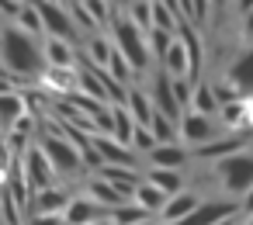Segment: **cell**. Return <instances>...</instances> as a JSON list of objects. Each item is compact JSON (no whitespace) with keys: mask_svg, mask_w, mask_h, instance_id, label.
I'll return each instance as SVG.
<instances>
[{"mask_svg":"<svg viewBox=\"0 0 253 225\" xmlns=\"http://www.w3.org/2000/svg\"><path fill=\"white\" fill-rule=\"evenodd\" d=\"M108 73H111V76H115V80H118V83L125 87V83L132 80V73H135V70H132V66L125 63V56H122V52L115 49V56H111V63H108Z\"/></svg>","mask_w":253,"mask_h":225,"instance_id":"cell-34","label":"cell"},{"mask_svg":"<svg viewBox=\"0 0 253 225\" xmlns=\"http://www.w3.org/2000/svg\"><path fill=\"white\" fill-rule=\"evenodd\" d=\"M0 94H14V87H11V76L0 70Z\"/></svg>","mask_w":253,"mask_h":225,"instance_id":"cell-40","label":"cell"},{"mask_svg":"<svg viewBox=\"0 0 253 225\" xmlns=\"http://www.w3.org/2000/svg\"><path fill=\"white\" fill-rule=\"evenodd\" d=\"M222 225H239V218H229V222H222Z\"/></svg>","mask_w":253,"mask_h":225,"instance_id":"cell-43","label":"cell"},{"mask_svg":"<svg viewBox=\"0 0 253 225\" xmlns=\"http://www.w3.org/2000/svg\"><path fill=\"white\" fill-rule=\"evenodd\" d=\"M236 204L232 201H201L198 204V211L191 215V218H184L180 225H222V222H229V218H236Z\"/></svg>","mask_w":253,"mask_h":225,"instance_id":"cell-10","label":"cell"},{"mask_svg":"<svg viewBox=\"0 0 253 225\" xmlns=\"http://www.w3.org/2000/svg\"><path fill=\"white\" fill-rule=\"evenodd\" d=\"M39 149L45 152V159L52 163L56 177H73L84 170V159H80V149L63 135V132H45L39 139Z\"/></svg>","mask_w":253,"mask_h":225,"instance_id":"cell-3","label":"cell"},{"mask_svg":"<svg viewBox=\"0 0 253 225\" xmlns=\"http://www.w3.org/2000/svg\"><path fill=\"white\" fill-rule=\"evenodd\" d=\"M21 159V170H25V184H28V190H49V187H56V170H52V163L45 159V152L39 149V146H32L25 156H18Z\"/></svg>","mask_w":253,"mask_h":225,"instance_id":"cell-5","label":"cell"},{"mask_svg":"<svg viewBox=\"0 0 253 225\" xmlns=\"http://www.w3.org/2000/svg\"><path fill=\"white\" fill-rule=\"evenodd\" d=\"M146 184H153V187L163 190L167 197H173V194L184 190V177H180V170H149V173H146Z\"/></svg>","mask_w":253,"mask_h":225,"instance_id":"cell-22","label":"cell"},{"mask_svg":"<svg viewBox=\"0 0 253 225\" xmlns=\"http://www.w3.org/2000/svg\"><path fill=\"white\" fill-rule=\"evenodd\" d=\"M25 225H66L63 215H28Z\"/></svg>","mask_w":253,"mask_h":225,"instance_id":"cell-39","label":"cell"},{"mask_svg":"<svg viewBox=\"0 0 253 225\" xmlns=\"http://www.w3.org/2000/svg\"><path fill=\"white\" fill-rule=\"evenodd\" d=\"M146 42H149V56L163 63L167 52H170V45L177 42V35H170V32H156V28H153V32H146Z\"/></svg>","mask_w":253,"mask_h":225,"instance_id":"cell-29","label":"cell"},{"mask_svg":"<svg viewBox=\"0 0 253 225\" xmlns=\"http://www.w3.org/2000/svg\"><path fill=\"white\" fill-rule=\"evenodd\" d=\"M90 142H94V149L101 152L104 166H132V163H135V152H132L128 146H122L118 139H111V135H90Z\"/></svg>","mask_w":253,"mask_h":225,"instance_id":"cell-12","label":"cell"},{"mask_svg":"<svg viewBox=\"0 0 253 225\" xmlns=\"http://www.w3.org/2000/svg\"><path fill=\"white\" fill-rule=\"evenodd\" d=\"M156 149V139H153V132L149 128H142V125H135V135H132V152H153Z\"/></svg>","mask_w":253,"mask_h":225,"instance_id":"cell-37","label":"cell"},{"mask_svg":"<svg viewBox=\"0 0 253 225\" xmlns=\"http://www.w3.org/2000/svg\"><path fill=\"white\" fill-rule=\"evenodd\" d=\"M66 11H70V18H73L77 28H84V32H94L97 28L94 18H90V11H87V4H66Z\"/></svg>","mask_w":253,"mask_h":225,"instance_id":"cell-35","label":"cell"},{"mask_svg":"<svg viewBox=\"0 0 253 225\" xmlns=\"http://www.w3.org/2000/svg\"><path fill=\"white\" fill-rule=\"evenodd\" d=\"M108 222L111 225H146L149 222V211H142L139 204H122V208H115L111 215H108Z\"/></svg>","mask_w":253,"mask_h":225,"instance_id":"cell-26","label":"cell"},{"mask_svg":"<svg viewBox=\"0 0 253 225\" xmlns=\"http://www.w3.org/2000/svg\"><path fill=\"white\" fill-rule=\"evenodd\" d=\"M87 52H90V66H101V70H108V63H111V56H115V45H111L104 35H94Z\"/></svg>","mask_w":253,"mask_h":225,"instance_id":"cell-30","label":"cell"},{"mask_svg":"<svg viewBox=\"0 0 253 225\" xmlns=\"http://www.w3.org/2000/svg\"><path fill=\"white\" fill-rule=\"evenodd\" d=\"M246 225H253V215H250V218H246Z\"/></svg>","mask_w":253,"mask_h":225,"instance_id":"cell-44","label":"cell"},{"mask_svg":"<svg viewBox=\"0 0 253 225\" xmlns=\"http://www.w3.org/2000/svg\"><path fill=\"white\" fill-rule=\"evenodd\" d=\"M229 87H232L243 101L253 97V49L243 52V56L229 66Z\"/></svg>","mask_w":253,"mask_h":225,"instance_id":"cell-14","label":"cell"},{"mask_svg":"<svg viewBox=\"0 0 253 225\" xmlns=\"http://www.w3.org/2000/svg\"><path fill=\"white\" fill-rule=\"evenodd\" d=\"M73 59H77V52L70 42H59V38L45 42V66L49 70H73Z\"/></svg>","mask_w":253,"mask_h":225,"instance_id":"cell-20","label":"cell"},{"mask_svg":"<svg viewBox=\"0 0 253 225\" xmlns=\"http://www.w3.org/2000/svg\"><path fill=\"white\" fill-rule=\"evenodd\" d=\"M87 190H90L87 197H90V201H97V204H101V208H108V211H115V208L128 204V201H125V197H122V194H118V190H115L108 180H101V177H94Z\"/></svg>","mask_w":253,"mask_h":225,"instance_id":"cell-21","label":"cell"},{"mask_svg":"<svg viewBox=\"0 0 253 225\" xmlns=\"http://www.w3.org/2000/svg\"><path fill=\"white\" fill-rule=\"evenodd\" d=\"M191 111H198V114H205V118H215V114H218V97H215V90H211L208 83H198V87H194Z\"/></svg>","mask_w":253,"mask_h":225,"instance_id":"cell-25","label":"cell"},{"mask_svg":"<svg viewBox=\"0 0 253 225\" xmlns=\"http://www.w3.org/2000/svg\"><path fill=\"white\" fill-rule=\"evenodd\" d=\"M125 111H128L132 121L142 125V128H149V121H153V114H156L153 101H149L142 90H128V94H125Z\"/></svg>","mask_w":253,"mask_h":225,"instance_id":"cell-19","label":"cell"},{"mask_svg":"<svg viewBox=\"0 0 253 225\" xmlns=\"http://www.w3.org/2000/svg\"><path fill=\"white\" fill-rule=\"evenodd\" d=\"M101 180H108V184L128 201V197L135 194V187H139L146 177H139L135 166H104V170H101Z\"/></svg>","mask_w":253,"mask_h":225,"instance_id":"cell-15","label":"cell"},{"mask_svg":"<svg viewBox=\"0 0 253 225\" xmlns=\"http://www.w3.org/2000/svg\"><path fill=\"white\" fill-rule=\"evenodd\" d=\"M167 201H170V197H167L163 190H156L153 184H146V180H142V184L135 187V194H132V204H139V208L149 211V215H153V211H163Z\"/></svg>","mask_w":253,"mask_h":225,"instance_id":"cell-23","label":"cell"},{"mask_svg":"<svg viewBox=\"0 0 253 225\" xmlns=\"http://www.w3.org/2000/svg\"><path fill=\"white\" fill-rule=\"evenodd\" d=\"M0 70H4L11 80L42 76L49 70L45 66V49L39 45V38H32L18 25H7L0 32Z\"/></svg>","mask_w":253,"mask_h":225,"instance_id":"cell-1","label":"cell"},{"mask_svg":"<svg viewBox=\"0 0 253 225\" xmlns=\"http://www.w3.org/2000/svg\"><path fill=\"white\" fill-rule=\"evenodd\" d=\"M236 152H243V135H222V139H215V142H208V146H198V149H191V156H198V159H225V156H236Z\"/></svg>","mask_w":253,"mask_h":225,"instance_id":"cell-16","label":"cell"},{"mask_svg":"<svg viewBox=\"0 0 253 225\" xmlns=\"http://www.w3.org/2000/svg\"><path fill=\"white\" fill-rule=\"evenodd\" d=\"M111 139H118L122 146H132V135H135V121H132V114L125 111V104L122 108H111Z\"/></svg>","mask_w":253,"mask_h":225,"instance_id":"cell-24","label":"cell"},{"mask_svg":"<svg viewBox=\"0 0 253 225\" xmlns=\"http://www.w3.org/2000/svg\"><path fill=\"white\" fill-rule=\"evenodd\" d=\"M153 28L177 35V4H153Z\"/></svg>","mask_w":253,"mask_h":225,"instance_id":"cell-27","label":"cell"},{"mask_svg":"<svg viewBox=\"0 0 253 225\" xmlns=\"http://www.w3.org/2000/svg\"><path fill=\"white\" fill-rule=\"evenodd\" d=\"M97 225H111V222H97Z\"/></svg>","mask_w":253,"mask_h":225,"instance_id":"cell-45","label":"cell"},{"mask_svg":"<svg viewBox=\"0 0 253 225\" xmlns=\"http://www.w3.org/2000/svg\"><path fill=\"white\" fill-rule=\"evenodd\" d=\"M87 11H90L94 25H108V21H115L111 7H108V4H101V0H90V4H87Z\"/></svg>","mask_w":253,"mask_h":225,"instance_id":"cell-38","label":"cell"},{"mask_svg":"<svg viewBox=\"0 0 253 225\" xmlns=\"http://www.w3.org/2000/svg\"><path fill=\"white\" fill-rule=\"evenodd\" d=\"M39 14H42V28H45V38H59V42H70L77 38V25L66 11V4H49V0H42V4H35Z\"/></svg>","mask_w":253,"mask_h":225,"instance_id":"cell-6","label":"cell"},{"mask_svg":"<svg viewBox=\"0 0 253 225\" xmlns=\"http://www.w3.org/2000/svg\"><path fill=\"white\" fill-rule=\"evenodd\" d=\"M28 114V104H25V97L14 90V94H0V132H11L21 118Z\"/></svg>","mask_w":253,"mask_h":225,"instance_id":"cell-17","label":"cell"},{"mask_svg":"<svg viewBox=\"0 0 253 225\" xmlns=\"http://www.w3.org/2000/svg\"><path fill=\"white\" fill-rule=\"evenodd\" d=\"M111 35H115V49L125 56V63L135 70V73H142V70H149V42H146V32L128 18V14H122V18H115L111 21Z\"/></svg>","mask_w":253,"mask_h":225,"instance_id":"cell-2","label":"cell"},{"mask_svg":"<svg viewBox=\"0 0 253 225\" xmlns=\"http://www.w3.org/2000/svg\"><path fill=\"white\" fill-rule=\"evenodd\" d=\"M153 108L163 118H170V121H180L184 118V111H180V104L173 97V80L167 73H156V80H153Z\"/></svg>","mask_w":253,"mask_h":225,"instance_id":"cell-9","label":"cell"},{"mask_svg":"<svg viewBox=\"0 0 253 225\" xmlns=\"http://www.w3.org/2000/svg\"><path fill=\"white\" fill-rule=\"evenodd\" d=\"M70 194L63 190V187H49V190H39V194H32V208H28V215H63L66 208H70Z\"/></svg>","mask_w":253,"mask_h":225,"instance_id":"cell-13","label":"cell"},{"mask_svg":"<svg viewBox=\"0 0 253 225\" xmlns=\"http://www.w3.org/2000/svg\"><path fill=\"white\" fill-rule=\"evenodd\" d=\"M108 208H101L97 201H90V197H73L70 201V208L63 211V222L66 225H97V222H108Z\"/></svg>","mask_w":253,"mask_h":225,"instance_id":"cell-8","label":"cell"},{"mask_svg":"<svg viewBox=\"0 0 253 225\" xmlns=\"http://www.w3.org/2000/svg\"><path fill=\"white\" fill-rule=\"evenodd\" d=\"M246 32H250V35H253V7H250V11H246Z\"/></svg>","mask_w":253,"mask_h":225,"instance_id":"cell-42","label":"cell"},{"mask_svg":"<svg viewBox=\"0 0 253 225\" xmlns=\"http://www.w3.org/2000/svg\"><path fill=\"white\" fill-rule=\"evenodd\" d=\"M218 132H222V125H218L215 118L198 114V111H187V114L180 118V135H184V142H191L194 149H198V146H208V142H215V139H222Z\"/></svg>","mask_w":253,"mask_h":225,"instance_id":"cell-7","label":"cell"},{"mask_svg":"<svg viewBox=\"0 0 253 225\" xmlns=\"http://www.w3.org/2000/svg\"><path fill=\"white\" fill-rule=\"evenodd\" d=\"M215 170H218L222 187H225L229 194H246V190L253 187V152H250V149H243V152H236V156L218 159V163H215Z\"/></svg>","mask_w":253,"mask_h":225,"instance_id":"cell-4","label":"cell"},{"mask_svg":"<svg viewBox=\"0 0 253 225\" xmlns=\"http://www.w3.org/2000/svg\"><path fill=\"white\" fill-rule=\"evenodd\" d=\"M128 18L142 28V32H153V4H128Z\"/></svg>","mask_w":253,"mask_h":225,"instance_id":"cell-32","label":"cell"},{"mask_svg":"<svg viewBox=\"0 0 253 225\" xmlns=\"http://www.w3.org/2000/svg\"><path fill=\"white\" fill-rule=\"evenodd\" d=\"M14 163H18V156L11 152V146L0 139V190L7 187V180H11V170H14Z\"/></svg>","mask_w":253,"mask_h":225,"instance_id":"cell-33","label":"cell"},{"mask_svg":"<svg viewBox=\"0 0 253 225\" xmlns=\"http://www.w3.org/2000/svg\"><path fill=\"white\" fill-rule=\"evenodd\" d=\"M187 149L184 146H156L153 152H149V163H153V170H180L184 163H187Z\"/></svg>","mask_w":253,"mask_h":225,"instance_id":"cell-18","label":"cell"},{"mask_svg":"<svg viewBox=\"0 0 253 225\" xmlns=\"http://www.w3.org/2000/svg\"><path fill=\"white\" fill-rule=\"evenodd\" d=\"M149 132H153L156 146H173V135H177V128H173V125H170V118H163L160 111L153 114V121H149Z\"/></svg>","mask_w":253,"mask_h":225,"instance_id":"cell-31","label":"cell"},{"mask_svg":"<svg viewBox=\"0 0 253 225\" xmlns=\"http://www.w3.org/2000/svg\"><path fill=\"white\" fill-rule=\"evenodd\" d=\"M194 80H173V97H177V104H180V111L187 114V108H191V97H194Z\"/></svg>","mask_w":253,"mask_h":225,"instance_id":"cell-36","label":"cell"},{"mask_svg":"<svg viewBox=\"0 0 253 225\" xmlns=\"http://www.w3.org/2000/svg\"><path fill=\"white\" fill-rule=\"evenodd\" d=\"M243 197H246V201H243V211H246V218H250V215H253V187H250Z\"/></svg>","mask_w":253,"mask_h":225,"instance_id":"cell-41","label":"cell"},{"mask_svg":"<svg viewBox=\"0 0 253 225\" xmlns=\"http://www.w3.org/2000/svg\"><path fill=\"white\" fill-rule=\"evenodd\" d=\"M198 204H201V197H198L194 190H180V194H173V197L163 204L160 218H163V225H180L184 218H191V215L198 211Z\"/></svg>","mask_w":253,"mask_h":225,"instance_id":"cell-11","label":"cell"},{"mask_svg":"<svg viewBox=\"0 0 253 225\" xmlns=\"http://www.w3.org/2000/svg\"><path fill=\"white\" fill-rule=\"evenodd\" d=\"M21 32H28L32 38H42L45 35V28H42V14H39V7L35 4H25V11L18 14V21H14Z\"/></svg>","mask_w":253,"mask_h":225,"instance_id":"cell-28","label":"cell"},{"mask_svg":"<svg viewBox=\"0 0 253 225\" xmlns=\"http://www.w3.org/2000/svg\"><path fill=\"white\" fill-rule=\"evenodd\" d=\"M146 225H153V222H146Z\"/></svg>","mask_w":253,"mask_h":225,"instance_id":"cell-46","label":"cell"}]
</instances>
